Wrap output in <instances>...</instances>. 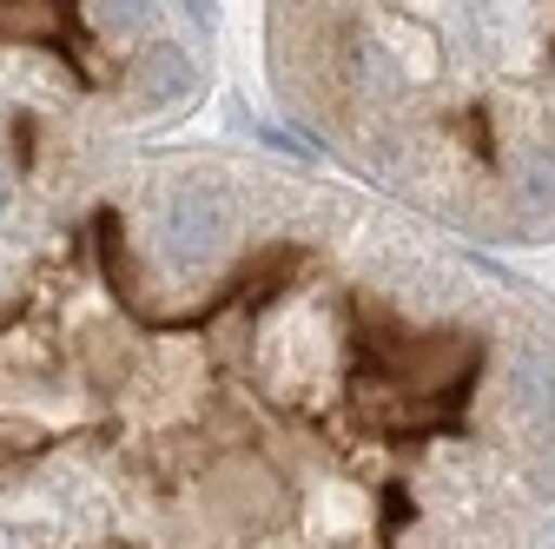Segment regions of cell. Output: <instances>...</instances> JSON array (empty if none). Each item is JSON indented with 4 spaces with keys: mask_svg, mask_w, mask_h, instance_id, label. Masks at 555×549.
Wrapping results in <instances>:
<instances>
[{
    "mask_svg": "<svg viewBox=\"0 0 555 549\" xmlns=\"http://www.w3.org/2000/svg\"><path fill=\"white\" fill-rule=\"evenodd\" d=\"M219 232H225L219 192L179 186L172 205H166V226H159V252H166L172 265H205V258H212V245H219Z\"/></svg>",
    "mask_w": 555,
    "mask_h": 549,
    "instance_id": "obj_1",
    "label": "cell"
},
{
    "mask_svg": "<svg viewBox=\"0 0 555 549\" xmlns=\"http://www.w3.org/2000/svg\"><path fill=\"white\" fill-rule=\"evenodd\" d=\"M192 93V60L179 53V47H146L139 53V66H132V100L139 106H179Z\"/></svg>",
    "mask_w": 555,
    "mask_h": 549,
    "instance_id": "obj_2",
    "label": "cell"
},
{
    "mask_svg": "<svg viewBox=\"0 0 555 549\" xmlns=\"http://www.w3.org/2000/svg\"><path fill=\"white\" fill-rule=\"evenodd\" d=\"M0 213H8V173H0Z\"/></svg>",
    "mask_w": 555,
    "mask_h": 549,
    "instance_id": "obj_3",
    "label": "cell"
}]
</instances>
